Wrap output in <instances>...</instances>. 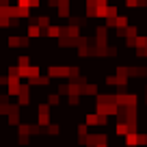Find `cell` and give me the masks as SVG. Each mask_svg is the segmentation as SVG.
Returning <instances> with one entry per match:
<instances>
[{"instance_id": "6", "label": "cell", "mask_w": 147, "mask_h": 147, "mask_svg": "<svg viewBox=\"0 0 147 147\" xmlns=\"http://www.w3.org/2000/svg\"><path fill=\"white\" fill-rule=\"evenodd\" d=\"M143 52H145V56H147V48H145V50H143Z\"/></svg>"}, {"instance_id": "5", "label": "cell", "mask_w": 147, "mask_h": 147, "mask_svg": "<svg viewBox=\"0 0 147 147\" xmlns=\"http://www.w3.org/2000/svg\"><path fill=\"white\" fill-rule=\"evenodd\" d=\"M26 65H30V59H28V56H20L18 67H26Z\"/></svg>"}, {"instance_id": "3", "label": "cell", "mask_w": 147, "mask_h": 147, "mask_svg": "<svg viewBox=\"0 0 147 147\" xmlns=\"http://www.w3.org/2000/svg\"><path fill=\"white\" fill-rule=\"evenodd\" d=\"M43 37H61V28L59 26H48L43 30Z\"/></svg>"}, {"instance_id": "1", "label": "cell", "mask_w": 147, "mask_h": 147, "mask_svg": "<svg viewBox=\"0 0 147 147\" xmlns=\"http://www.w3.org/2000/svg\"><path fill=\"white\" fill-rule=\"evenodd\" d=\"M9 46L11 48H28L30 46V41H28V35L26 37H9Z\"/></svg>"}, {"instance_id": "2", "label": "cell", "mask_w": 147, "mask_h": 147, "mask_svg": "<svg viewBox=\"0 0 147 147\" xmlns=\"http://www.w3.org/2000/svg\"><path fill=\"white\" fill-rule=\"evenodd\" d=\"M50 76H56V78H67V76H69V67H50Z\"/></svg>"}, {"instance_id": "4", "label": "cell", "mask_w": 147, "mask_h": 147, "mask_svg": "<svg viewBox=\"0 0 147 147\" xmlns=\"http://www.w3.org/2000/svg\"><path fill=\"white\" fill-rule=\"evenodd\" d=\"M26 35L28 37H41V28L37 26V24H30V26L26 28Z\"/></svg>"}]
</instances>
